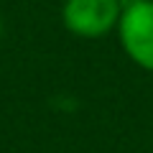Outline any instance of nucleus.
Segmentation results:
<instances>
[{"mask_svg": "<svg viewBox=\"0 0 153 153\" xmlns=\"http://www.w3.org/2000/svg\"><path fill=\"white\" fill-rule=\"evenodd\" d=\"M117 36L125 54L140 69L153 71V0L123 3Z\"/></svg>", "mask_w": 153, "mask_h": 153, "instance_id": "obj_1", "label": "nucleus"}, {"mask_svg": "<svg viewBox=\"0 0 153 153\" xmlns=\"http://www.w3.org/2000/svg\"><path fill=\"white\" fill-rule=\"evenodd\" d=\"M123 13L120 0H64L61 21L79 38H102L117 28Z\"/></svg>", "mask_w": 153, "mask_h": 153, "instance_id": "obj_2", "label": "nucleus"}]
</instances>
